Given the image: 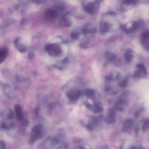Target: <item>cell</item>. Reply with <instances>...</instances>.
<instances>
[{
  "label": "cell",
  "instance_id": "7402d4cb",
  "mask_svg": "<svg viewBox=\"0 0 149 149\" xmlns=\"http://www.w3.org/2000/svg\"><path fill=\"white\" fill-rule=\"evenodd\" d=\"M105 57L107 60L109 61H113L116 58V56L113 53L107 52L105 54Z\"/></svg>",
  "mask_w": 149,
  "mask_h": 149
},
{
  "label": "cell",
  "instance_id": "cb8c5ba5",
  "mask_svg": "<svg viewBox=\"0 0 149 149\" xmlns=\"http://www.w3.org/2000/svg\"><path fill=\"white\" fill-rule=\"evenodd\" d=\"M131 54L132 53L130 50L127 51L125 52L124 57L127 61H130L132 59V55Z\"/></svg>",
  "mask_w": 149,
  "mask_h": 149
},
{
  "label": "cell",
  "instance_id": "8992f818",
  "mask_svg": "<svg viewBox=\"0 0 149 149\" xmlns=\"http://www.w3.org/2000/svg\"><path fill=\"white\" fill-rule=\"evenodd\" d=\"M59 13L54 8H49L46 10L45 14V18L50 22H53L56 19Z\"/></svg>",
  "mask_w": 149,
  "mask_h": 149
},
{
  "label": "cell",
  "instance_id": "1f68e13d",
  "mask_svg": "<svg viewBox=\"0 0 149 149\" xmlns=\"http://www.w3.org/2000/svg\"><path fill=\"white\" fill-rule=\"evenodd\" d=\"M33 57H34L33 54H32V53H29V58H32Z\"/></svg>",
  "mask_w": 149,
  "mask_h": 149
},
{
  "label": "cell",
  "instance_id": "83f0119b",
  "mask_svg": "<svg viewBox=\"0 0 149 149\" xmlns=\"http://www.w3.org/2000/svg\"><path fill=\"white\" fill-rule=\"evenodd\" d=\"M148 128H149V121H147L143 124V129L145 130H147L148 129Z\"/></svg>",
  "mask_w": 149,
  "mask_h": 149
},
{
  "label": "cell",
  "instance_id": "7a4b0ae2",
  "mask_svg": "<svg viewBox=\"0 0 149 149\" xmlns=\"http://www.w3.org/2000/svg\"><path fill=\"white\" fill-rule=\"evenodd\" d=\"M137 1V0H119L118 9L123 11L129 10L134 7Z\"/></svg>",
  "mask_w": 149,
  "mask_h": 149
},
{
  "label": "cell",
  "instance_id": "ac0fdd59",
  "mask_svg": "<svg viewBox=\"0 0 149 149\" xmlns=\"http://www.w3.org/2000/svg\"><path fill=\"white\" fill-rule=\"evenodd\" d=\"M111 26L110 24L107 22H101L100 25V30L101 33L104 34L108 32L110 30Z\"/></svg>",
  "mask_w": 149,
  "mask_h": 149
},
{
  "label": "cell",
  "instance_id": "d4e9b609",
  "mask_svg": "<svg viewBox=\"0 0 149 149\" xmlns=\"http://www.w3.org/2000/svg\"><path fill=\"white\" fill-rule=\"evenodd\" d=\"M32 2L34 3L35 4L39 5V4H42L45 2L46 0H31Z\"/></svg>",
  "mask_w": 149,
  "mask_h": 149
},
{
  "label": "cell",
  "instance_id": "f546056e",
  "mask_svg": "<svg viewBox=\"0 0 149 149\" xmlns=\"http://www.w3.org/2000/svg\"><path fill=\"white\" fill-rule=\"evenodd\" d=\"M127 84V81L126 80H124L122 81L121 82H120V84H119V86H120L121 87H124L126 86Z\"/></svg>",
  "mask_w": 149,
  "mask_h": 149
},
{
  "label": "cell",
  "instance_id": "4dcf8cb0",
  "mask_svg": "<svg viewBox=\"0 0 149 149\" xmlns=\"http://www.w3.org/2000/svg\"><path fill=\"white\" fill-rule=\"evenodd\" d=\"M3 34V29L1 26H0V37Z\"/></svg>",
  "mask_w": 149,
  "mask_h": 149
},
{
  "label": "cell",
  "instance_id": "4316f807",
  "mask_svg": "<svg viewBox=\"0 0 149 149\" xmlns=\"http://www.w3.org/2000/svg\"><path fill=\"white\" fill-rule=\"evenodd\" d=\"M21 23L22 25H26L29 23V20L26 18H24L21 21Z\"/></svg>",
  "mask_w": 149,
  "mask_h": 149
},
{
  "label": "cell",
  "instance_id": "5b68a950",
  "mask_svg": "<svg viewBox=\"0 0 149 149\" xmlns=\"http://www.w3.org/2000/svg\"><path fill=\"white\" fill-rule=\"evenodd\" d=\"M46 50L52 56H59L62 52V50L60 46L56 44L48 45L46 46Z\"/></svg>",
  "mask_w": 149,
  "mask_h": 149
},
{
  "label": "cell",
  "instance_id": "6da1fadb",
  "mask_svg": "<svg viewBox=\"0 0 149 149\" xmlns=\"http://www.w3.org/2000/svg\"><path fill=\"white\" fill-rule=\"evenodd\" d=\"M43 129L42 125L38 124L33 128L31 133L29 143L32 144L36 141L42 138L43 136Z\"/></svg>",
  "mask_w": 149,
  "mask_h": 149
},
{
  "label": "cell",
  "instance_id": "d6a6232c",
  "mask_svg": "<svg viewBox=\"0 0 149 149\" xmlns=\"http://www.w3.org/2000/svg\"><path fill=\"white\" fill-rule=\"evenodd\" d=\"M79 149H86L85 148H84V147H80L79 148Z\"/></svg>",
  "mask_w": 149,
  "mask_h": 149
},
{
  "label": "cell",
  "instance_id": "4fadbf2b",
  "mask_svg": "<svg viewBox=\"0 0 149 149\" xmlns=\"http://www.w3.org/2000/svg\"><path fill=\"white\" fill-rule=\"evenodd\" d=\"M141 40L143 47L149 51V30L143 33Z\"/></svg>",
  "mask_w": 149,
  "mask_h": 149
},
{
  "label": "cell",
  "instance_id": "2e32d148",
  "mask_svg": "<svg viewBox=\"0 0 149 149\" xmlns=\"http://www.w3.org/2000/svg\"><path fill=\"white\" fill-rule=\"evenodd\" d=\"M8 49L7 47H2L0 48V64L3 63L8 54Z\"/></svg>",
  "mask_w": 149,
  "mask_h": 149
},
{
  "label": "cell",
  "instance_id": "9a60e30c",
  "mask_svg": "<svg viewBox=\"0 0 149 149\" xmlns=\"http://www.w3.org/2000/svg\"><path fill=\"white\" fill-rule=\"evenodd\" d=\"M96 29L90 24H86L82 29V33L84 34H93L96 32Z\"/></svg>",
  "mask_w": 149,
  "mask_h": 149
},
{
  "label": "cell",
  "instance_id": "9c48e42d",
  "mask_svg": "<svg viewBox=\"0 0 149 149\" xmlns=\"http://www.w3.org/2000/svg\"><path fill=\"white\" fill-rule=\"evenodd\" d=\"M72 21L70 15L66 14L63 16L59 20V23L61 26L63 27H70L72 24Z\"/></svg>",
  "mask_w": 149,
  "mask_h": 149
},
{
  "label": "cell",
  "instance_id": "ffe728a7",
  "mask_svg": "<svg viewBox=\"0 0 149 149\" xmlns=\"http://www.w3.org/2000/svg\"><path fill=\"white\" fill-rule=\"evenodd\" d=\"M116 108L119 111H122L125 106V102L123 100H120L116 103Z\"/></svg>",
  "mask_w": 149,
  "mask_h": 149
},
{
  "label": "cell",
  "instance_id": "3957f363",
  "mask_svg": "<svg viewBox=\"0 0 149 149\" xmlns=\"http://www.w3.org/2000/svg\"><path fill=\"white\" fill-rule=\"evenodd\" d=\"M15 109L16 117L18 121L21 122L22 125L23 126L28 125V122L24 120L23 110L22 107L19 104H16L15 106Z\"/></svg>",
  "mask_w": 149,
  "mask_h": 149
},
{
  "label": "cell",
  "instance_id": "5bb4252c",
  "mask_svg": "<svg viewBox=\"0 0 149 149\" xmlns=\"http://www.w3.org/2000/svg\"><path fill=\"white\" fill-rule=\"evenodd\" d=\"M134 126V122L131 120H127L123 123L122 127V130L123 132L129 133L132 130Z\"/></svg>",
  "mask_w": 149,
  "mask_h": 149
},
{
  "label": "cell",
  "instance_id": "d6986e66",
  "mask_svg": "<svg viewBox=\"0 0 149 149\" xmlns=\"http://www.w3.org/2000/svg\"><path fill=\"white\" fill-rule=\"evenodd\" d=\"M4 117L8 121H11L14 119V113L11 109H9L5 112L4 115Z\"/></svg>",
  "mask_w": 149,
  "mask_h": 149
},
{
  "label": "cell",
  "instance_id": "484cf974",
  "mask_svg": "<svg viewBox=\"0 0 149 149\" xmlns=\"http://www.w3.org/2000/svg\"><path fill=\"white\" fill-rule=\"evenodd\" d=\"M79 36V34L78 32H76V31H73L71 34V37L73 39H77Z\"/></svg>",
  "mask_w": 149,
  "mask_h": 149
},
{
  "label": "cell",
  "instance_id": "30bf717a",
  "mask_svg": "<svg viewBox=\"0 0 149 149\" xmlns=\"http://www.w3.org/2000/svg\"><path fill=\"white\" fill-rule=\"evenodd\" d=\"M80 91L77 89H72L67 92V96L72 101H76L79 98L81 95Z\"/></svg>",
  "mask_w": 149,
  "mask_h": 149
},
{
  "label": "cell",
  "instance_id": "f1b7e54d",
  "mask_svg": "<svg viewBox=\"0 0 149 149\" xmlns=\"http://www.w3.org/2000/svg\"><path fill=\"white\" fill-rule=\"evenodd\" d=\"M6 146L5 143L2 141H0V149H6Z\"/></svg>",
  "mask_w": 149,
  "mask_h": 149
},
{
  "label": "cell",
  "instance_id": "52a82bcc",
  "mask_svg": "<svg viewBox=\"0 0 149 149\" xmlns=\"http://www.w3.org/2000/svg\"><path fill=\"white\" fill-rule=\"evenodd\" d=\"M98 3L96 2L88 3L84 7V10L87 13L90 14H93L96 12L98 9Z\"/></svg>",
  "mask_w": 149,
  "mask_h": 149
},
{
  "label": "cell",
  "instance_id": "e0dca14e",
  "mask_svg": "<svg viewBox=\"0 0 149 149\" xmlns=\"http://www.w3.org/2000/svg\"><path fill=\"white\" fill-rule=\"evenodd\" d=\"M146 69L143 65H139L137 67V70L134 73V76L136 77H143L146 74Z\"/></svg>",
  "mask_w": 149,
  "mask_h": 149
},
{
  "label": "cell",
  "instance_id": "44dd1931",
  "mask_svg": "<svg viewBox=\"0 0 149 149\" xmlns=\"http://www.w3.org/2000/svg\"><path fill=\"white\" fill-rule=\"evenodd\" d=\"M25 7V4L22 1H19V2L16 4L15 8L17 11H23Z\"/></svg>",
  "mask_w": 149,
  "mask_h": 149
},
{
  "label": "cell",
  "instance_id": "277c9868",
  "mask_svg": "<svg viewBox=\"0 0 149 149\" xmlns=\"http://www.w3.org/2000/svg\"><path fill=\"white\" fill-rule=\"evenodd\" d=\"M140 23L136 22H130L123 26V31L127 34L133 33L140 27Z\"/></svg>",
  "mask_w": 149,
  "mask_h": 149
},
{
  "label": "cell",
  "instance_id": "8fae6325",
  "mask_svg": "<svg viewBox=\"0 0 149 149\" xmlns=\"http://www.w3.org/2000/svg\"><path fill=\"white\" fill-rule=\"evenodd\" d=\"M99 126V121L95 117H91L87 124L86 125V127L88 130L90 131H93L95 129L97 128Z\"/></svg>",
  "mask_w": 149,
  "mask_h": 149
},
{
  "label": "cell",
  "instance_id": "603a6c76",
  "mask_svg": "<svg viewBox=\"0 0 149 149\" xmlns=\"http://www.w3.org/2000/svg\"><path fill=\"white\" fill-rule=\"evenodd\" d=\"M84 93L88 97H93L94 95L95 92L93 89H86L84 91Z\"/></svg>",
  "mask_w": 149,
  "mask_h": 149
},
{
  "label": "cell",
  "instance_id": "7c38bea8",
  "mask_svg": "<svg viewBox=\"0 0 149 149\" xmlns=\"http://www.w3.org/2000/svg\"><path fill=\"white\" fill-rule=\"evenodd\" d=\"M14 45L16 49L22 53H24L27 51V47L23 43L21 38H18L14 41Z\"/></svg>",
  "mask_w": 149,
  "mask_h": 149
},
{
  "label": "cell",
  "instance_id": "ba28073f",
  "mask_svg": "<svg viewBox=\"0 0 149 149\" xmlns=\"http://www.w3.org/2000/svg\"><path fill=\"white\" fill-rule=\"evenodd\" d=\"M116 119V113L113 109H108L105 116V120L107 123H112L114 122Z\"/></svg>",
  "mask_w": 149,
  "mask_h": 149
}]
</instances>
